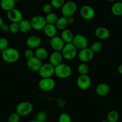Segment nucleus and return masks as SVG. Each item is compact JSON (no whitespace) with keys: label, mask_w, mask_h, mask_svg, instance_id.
<instances>
[{"label":"nucleus","mask_w":122,"mask_h":122,"mask_svg":"<svg viewBox=\"0 0 122 122\" xmlns=\"http://www.w3.org/2000/svg\"><path fill=\"white\" fill-rule=\"evenodd\" d=\"M1 56L4 60L8 63H14L19 60L20 52L14 48H7L1 52Z\"/></svg>","instance_id":"1"},{"label":"nucleus","mask_w":122,"mask_h":122,"mask_svg":"<svg viewBox=\"0 0 122 122\" xmlns=\"http://www.w3.org/2000/svg\"><path fill=\"white\" fill-rule=\"evenodd\" d=\"M72 73L71 67L67 64L61 63L55 67L54 74L60 79H66L70 77Z\"/></svg>","instance_id":"2"},{"label":"nucleus","mask_w":122,"mask_h":122,"mask_svg":"<svg viewBox=\"0 0 122 122\" xmlns=\"http://www.w3.org/2000/svg\"><path fill=\"white\" fill-rule=\"evenodd\" d=\"M61 55L63 58L68 60L75 58L77 55V49L75 46L72 43L70 44H66L61 50Z\"/></svg>","instance_id":"3"},{"label":"nucleus","mask_w":122,"mask_h":122,"mask_svg":"<svg viewBox=\"0 0 122 122\" xmlns=\"http://www.w3.org/2000/svg\"><path fill=\"white\" fill-rule=\"evenodd\" d=\"M33 110V106L32 103L27 101H23L17 104L16 113L20 117H25L30 114Z\"/></svg>","instance_id":"4"},{"label":"nucleus","mask_w":122,"mask_h":122,"mask_svg":"<svg viewBox=\"0 0 122 122\" xmlns=\"http://www.w3.org/2000/svg\"><path fill=\"white\" fill-rule=\"evenodd\" d=\"M77 8V4L74 1H68L65 2L61 7V13L65 17L73 16Z\"/></svg>","instance_id":"5"},{"label":"nucleus","mask_w":122,"mask_h":122,"mask_svg":"<svg viewBox=\"0 0 122 122\" xmlns=\"http://www.w3.org/2000/svg\"><path fill=\"white\" fill-rule=\"evenodd\" d=\"M71 43L75 45L76 48L80 50L88 48V39L84 35H82L81 33H77V34L74 35Z\"/></svg>","instance_id":"6"},{"label":"nucleus","mask_w":122,"mask_h":122,"mask_svg":"<svg viewBox=\"0 0 122 122\" xmlns=\"http://www.w3.org/2000/svg\"><path fill=\"white\" fill-rule=\"evenodd\" d=\"M56 81L52 78H41L39 81V87L42 91L45 92H49L54 89L56 86Z\"/></svg>","instance_id":"7"},{"label":"nucleus","mask_w":122,"mask_h":122,"mask_svg":"<svg viewBox=\"0 0 122 122\" xmlns=\"http://www.w3.org/2000/svg\"><path fill=\"white\" fill-rule=\"evenodd\" d=\"M30 22L32 25V29H34L37 30L44 29L46 25L45 17L40 15H34L32 17Z\"/></svg>","instance_id":"8"},{"label":"nucleus","mask_w":122,"mask_h":122,"mask_svg":"<svg viewBox=\"0 0 122 122\" xmlns=\"http://www.w3.org/2000/svg\"><path fill=\"white\" fill-rule=\"evenodd\" d=\"M38 72L41 78L51 77V76H53L54 74L55 67L51 65L50 63H46V64H42Z\"/></svg>","instance_id":"9"},{"label":"nucleus","mask_w":122,"mask_h":122,"mask_svg":"<svg viewBox=\"0 0 122 122\" xmlns=\"http://www.w3.org/2000/svg\"><path fill=\"white\" fill-rule=\"evenodd\" d=\"M94 52L88 47L80 50L79 52L77 53L79 60L84 63L91 61L94 58Z\"/></svg>","instance_id":"10"},{"label":"nucleus","mask_w":122,"mask_h":122,"mask_svg":"<svg viewBox=\"0 0 122 122\" xmlns=\"http://www.w3.org/2000/svg\"><path fill=\"white\" fill-rule=\"evenodd\" d=\"M80 14L84 19L90 20L94 18L95 12L92 7L88 5H84L80 9Z\"/></svg>","instance_id":"11"},{"label":"nucleus","mask_w":122,"mask_h":122,"mask_svg":"<svg viewBox=\"0 0 122 122\" xmlns=\"http://www.w3.org/2000/svg\"><path fill=\"white\" fill-rule=\"evenodd\" d=\"M91 83V79L88 75H80L77 79V86L82 90H86L90 88Z\"/></svg>","instance_id":"12"},{"label":"nucleus","mask_w":122,"mask_h":122,"mask_svg":"<svg viewBox=\"0 0 122 122\" xmlns=\"http://www.w3.org/2000/svg\"><path fill=\"white\" fill-rule=\"evenodd\" d=\"M7 17L12 23H19L23 20V14L19 9L14 8L7 11Z\"/></svg>","instance_id":"13"},{"label":"nucleus","mask_w":122,"mask_h":122,"mask_svg":"<svg viewBox=\"0 0 122 122\" xmlns=\"http://www.w3.org/2000/svg\"><path fill=\"white\" fill-rule=\"evenodd\" d=\"M50 44L51 48L55 50V51H58V52L61 51L65 45V43L63 42L61 37L57 35L51 38Z\"/></svg>","instance_id":"14"},{"label":"nucleus","mask_w":122,"mask_h":122,"mask_svg":"<svg viewBox=\"0 0 122 122\" xmlns=\"http://www.w3.org/2000/svg\"><path fill=\"white\" fill-rule=\"evenodd\" d=\"M26 64H27V67L33 71H38L42 66V61L35 57L27 60Z\"/></svg>","instance_id":"15"},{"label":"nucleus","mask_w":122,"mask_h":122,"mask_svg":"<svg viewBox=\"0 0 122 122\" xmlns=\"http://www.w3.org/2000/svg\"><path fill=\"white\" fill-rule=\"evenodd\" d=\"M26 45L30 49L37 48L39 47L41 44V39L39 36L37 35H32L30 36L27 39H26Z\"/></svg>","instance_id":"16"},{"label":"nucleus","mask_w":122,"mask_h":122,"mask_svg":"<svg viewBox=\"0 0 122 122\" xmlns=\"http://www.w3.org/2000/svg\"><path fill=\"white\" fill-rule=\"evenodd\" d=\"M95 36L98 38L102 40H106L110 36V32L107 28L105 27H98L95 30Z\"/></svg>","instance_id":"17"},{"label":"nucleus","mask_w":122,"mask_h":122,"mask_svg":"<svg viewBox=\"0 0 122 122\" xmlns=\"http://www.w3.org/2000/svg\"><path fill=\"white\" fill-rule=\"evenodd\" d=\"M63 58V56L60 52L54 51L50 56V63H50L54 67H56L59 64H61Z\"/></svg>","instance_id":"18"},{"label":"nucleus","mask_w":122,"mask_h":122,"mask_svg":"<svg viewBox=\"0 0 122 122\" xmlns=\"http://www.w3.org/2000/svg\"><path fill=\"white\" fill-rule=\"evenodd\" d=\"M110 90V88L107 83H101L97 86L95 92L99 96L104 97L109 93Z\"/></svg>","instance_id":"19"},{"label":"nucleus","mask_w":122,"mask_h":122,"mask_svg":"<svg viewBox=\"0 0 122 122\" xmlns=\"http://www.w3.org/2000/svg\"><path fill=\"white\" fill-rule=\"evenodd\" d=\"M19 31L24 33H27L30 32L32 29V25L30 21L25 19H23L19 23Z\"/></svg>","instance_id":"20"},{"label":"nucleus","mask_w":122,"mask_h":122,"mask_svg":"<svg viewBox=\"0 0 122 122\" xmlns=\"http://www.w3.org/2000/svg\"><path fill=\"white\" fill-rule=\"evenodd\" d=\"M74 35L73 32L70 30L68 29L63 30L61 34V38L66 44H70L72 42L73 39Z\"/></svg>","instance_id":"21"},{"label":"nucleus","mask_w":122,"mask_h":122,"mask_svg":"<svg viewBox=\"0 0 122 122\" xmlns=\"http://www.w3.org/2000/svg\"><path fill=\"white\" fill-rule=\"evenodd\" d=\"M44 32L45 35L51 38L56 36L57 33V29L55 25L46 24L44 29Z\"/></svg>","instance_id":"22"},{"label":"nucleus","mask_w":122,"mask_h":122,"mask_svg":"<svg viewBox=\"0 0 122 122\" xmlns=\"http://www.w3.org/2000/svg\"><path fill=\"white\" fill-rule=\"evenodd\" d=\"M34 54L35 57L41 61L46 59L48 56V52L47 50L44 47L37 48Z\"/></svg>","instance_id":"23"},{"label":"nucleus","mask_w":122,"mask_h":122,"mask_svg":"<svg viewBox=\"0 0 122 122\" xmlns=\"http://www.w3.org/2000/svg\"><path fill=\"white\" fill-rule=\"evenodd\" d=\"M15 0H2L0 2V5L4 10L8 11L15 8Z\"/></svg>","instance_id":"24"},{"label":"nucleus","mask_w":122,"mask_h":122,"mask_svg":"<svg viewBox=\"0 0 122 122\" xmlns=\"http://www.w3.org/2000/svg\"><path fill=\"white\" fill-rule=\"evenodd\" d=\"M111 11L113 15L120 16L122 15V2L121 1L116 2L113 4L111 8Z\"/></svg>","instance_id":"25"},{"label":"nucleus","mask_w":122,"mask_h":122,"mask_svg":"<svg viewBox=\"0 0 122 122\" xmlns=\"http://www.w3.org/2000/svg\"><path fill=\"white\" fill-rule=\"evenodd\" d=\"M56 26L57 27V30H63L66 29V27L68 26L67 20V17H65L64 16L60 17H58V20H57V22L56 23Z\"/></svg>","instance_id":"26"},{"label":"nucleus","mask_w":122,"mask_h":122,"mask_svg":"<svg viewBox=\"0 0 122 122\" xmlns=\"http://www.w3.org/2000/svg\"><path fill=\"white\" fill-rule=\"evenodd\" d=\"M46 20V24H50V25H56L58 17L57 14L54 13H50L46 14V17H45Z\"/></svg>","instance_id":"27"},{"label":"nucleus","mask_w":122,"mask_h":122,"mask_svg":"<svg viewBox=\"0 0 122 122\" xmlns=\"http://www.w3.org/2000/svg\"><path fill=\"white\" fill-rule=\"evenodd\" d=\"M119 114L116 110H112L108 113L107 120L108 122H117L119 120Z\"/></svg>","instance_id":"28"},{"label":"nucleus","mask_w":122,"mask_h":122,"mask_svg":"<svg viewBox=\"0 0 122 122\" xmlns=\"http://www.w3.org/2000/svg\"><path fill=\"white\" fill-rule=\"evenodd\" d=\"M92 51L94 52V54L98 53L100 52L102 49V43L99 41H96L93 42L91 45V47L89 48Z\"/></svg>","instance_id":"29"},{"label":"nucleus","mask_w":122,"mask_h":122,"mask_svg":"<svg viewBox=\"0 0 122 122\" xmlns=\"http://www.w3.org/2000/svg\"><path fill=\"white\" fill-rule=\"evenodd\" d=\"M77 71L81 75H86L89 71V67L86 63H82L77 67Z\"/></svg>","instance_id":"30"},{"label":"nucleus","mask_w":122,"mask_h":122,"mask_svg":"<svg viewBox=\"0 0 122 122\" xmlns=\"http://www.w3.org/2000/svg\"><path fill=\"white\" fill-rule=\"evenodd\" d=\"M58 122H71V117L67 113H61L58 117Z\"/></svg>","instance_id":"31"},{"label":"nucleus","mask_w":122,"mask_h":122,"mask_svg":"<svg viewBox=\"0 0 122 122\" xmlns=\"http://www.w3.org/2000/svg\"><path fill=\"white\" fill-rule=\"evenodd\" d=\"M46 119H47V113L44 111H41L37 114L36 120L39 122H45Z\"/></svg>","instance_id":"32"},{"label":"nucleus","mask_w":122,"mask_h":122,"mask_svg":"<svg viewBox=\"0 0 122 122\" xmlns=\"http://www.w3.org/2000/svg\"><path fill=\"white\" fill-rule=\"evenodd\" d=\"M8 41L7 38L4 37H1L0 38V51H4L5 50L8 48Z\"/></svg>","instance_id":"33"},{"label":"nucleus","mask_w":122,"mask_h":122,"mask_svg":"<svg viewBox=\"0 0 122 122\" xmlns=\"http://www.w3.org/2000/svg\"><path fill=\"white\" fill-rule=\"evenodd\" d=\"M64 3V0H52L50 4L52 5V8H60L63 7Z\"/></svg>","instance_id":"34"},{"label":"nucleus","mask_w":122,"mask_h":122,"mask_svg":"<svg viewBox=\"0 0 122 122\" xmlns=\"http://www.w3.org/2000/svg\"><path fill=\"white\" fill-rule=\"evenodd\" d=\"M20 120V116L15 112V113H11L8 116V122H19Z\"/></svg>","instance_id":"35"},{"label":"nucleus","mask_w":122,"mask_h":122,"mask_svg":"<svg viewBox=\"0 0 122 122\" xmlns=\"http://www.w3.org/2000/svg\"><path fill=\"white\" fill-rule=\"evenodd\" d=\"M9 31L11 33L15 34L19 31V23H11L9 26Z\"/></svg>","instance_id":"36"},{"label":"nucleus","mask_w":122,"mask_h":122,"mask_svg":"<svg viewBox=\"0 0 122 122\" xmlns=\"http://www.w3.org/2000/svg\"><path fill=\"white\" fill-rule=\"evenodd\" d=\"M42 10L44 13H46V14H49L50 13H52V7L50 3H46L43 5L42 7Z\"/></svg>","instance_id":"37"},{"label":"nucleus","mask_w":122,"mask_h":122,"mask_svg":"<svg viewBox=\"0 0 122 122\" xmlns=\"http://www.w3.org/2000/svg\"><path fill=\"white\" fill-rule=\"evenodd\" d=\"M25 57L27 59V60L30 59V58L35 57L34 52L32 51V49H27L25 51Z\"/></svg>","instance_id":"38"},{"label":"nucleus","mask_w":122,"mask_h":122,"mask_svg":"<svg viewBox=\"0 0 122 122\" xmlns=\"http://www.w3.org/2000/svg\"><path fill=\"white\" fill-rule=\"evenodd\" d=\"M0 29L3 32H7L9 31V26L7 24L3 23L0 27Z\"/></svg>","instance_id":"39"},{"label":"nucleus","mask_w":122,"mask_h":122,"mask_svg":"<svg viewBox=\"0 0 122 122\" xmlns=\"http://www.w3.org/2000/svg\"><path fill=\"white\" fill-rule=\"evenodd\" d=\"M67 20L68 25H73L75 23V19L73 16L69 17L67 18Z\"/></svg>","instance_id":"40"},{"label":"nucleus","mask_w":122,"mask_h":122,"mask_svg":"<svg viewBox=\"0 0 122 122\" xmlns=\"http://www.w3.org/2000/svg\"><path fill=\"white\" fill-rule=\"evenodd\" d=\"M117 71H118V72L119 73L122 75V64H120V65L118 66Z\"/></svg>","instance_id":"41"},{"label":"nucleus","mask_w":122,"mask_h":122,"mask_svg":"<svg viewBox=\"0 0 122 122\" xmlns=\"http://www.w3.org/2000/svg\"><path fill=\"white\" fill-rule=\"evenodd\" d=\"M3 23H4L3 20H2V19L1 17H0V27H1V25H2Z\"/></svg>","instance_id":"42"},{"label":"nucleus","mask_w":122,"mask_h":122,"mask_svg":"<svg viewBox=\"0 0 122 122\" xmlns=\"http://www.w3.org/2000/svg\"><path fill=\"white\" fill-rule=\"evenodd\" d=\"M29 122H38V120H31V121H30Z\"/></svg>","instance_id":"43"},{"label":"nucleus","mask_w":122,"mask_h":122,"mask_svg":"<svg viewBox=\"0 0 122 122\" xmlns=\"http://www.w3.org/2000/svg\"><path fill=\"white\" fill-rule=\"evenodd\" d=\"M101 122H108L107 121V120H102V121H101Z\"/></svg>","instance_id":"44"},{"label":"nucleus","mask_w":122,"mask_h":122,"mask_svg":"<svg viewBox=\"0 0 122 122\" xmlns=\"http://www.w3.org/2000/svg\"></svg>","instance_id":"45"},{"label":"nucleus","mask_w":122,"mask_h":122,"mask_svg":"<svg viewBox=\"0 0 122 122\" xmlns=\"http://www.w3.org/2000/svg\"><path fill=\"white\" fill-rule=\"evenodd\" d=\"M121 2H122V1H121Z\"/></svg>","instance_id":"46"}]
</instances>
